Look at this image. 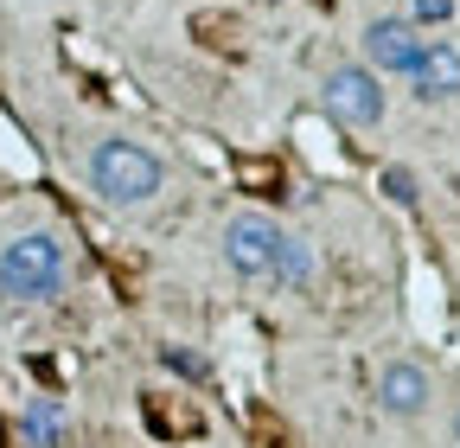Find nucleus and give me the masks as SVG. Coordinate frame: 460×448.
<instances>
[{
	"mask_svg": "<svg viewBox=\"0 0 460 448\" xmlns=\"http://www.w3.org/2000/svg\"><path fill=\"white\" fill-rule=\"evenodd\" d=\"M410 96L416 103H454L460 96V45L429 39V51L416 58V71H410Z\"/></svg>",
	"mask_w": 460,
	"mask_h": 448,
	"instance_id": "obj_7",
	"label": "nucleus"
},
{
	"mask_svg": "<svg viewBox=\"0 0 460 448\" xmlns=\"http://www.w3.org/2000/svg\"><path fill=\"white\" fill-rule=\"evenodd\" d=\"M65 282H71V250L58 231H20L0 244V301L39 308L65 295Z\"/></svg>",
	"mask_w": 460,
	"mask_h": 448,
	"instance_id": "obj_2",
	"label": "nucleus"
},
{
	"mask_svg": "<svg viewBox=\"0 0 460 448\" xmlns=\"http://www.w3.org/2000/svg\"><path fill=\"white\" fill-rule=\"evenodd\" d=\"M20 442H26V448H65V442H71V404L32 398V404L20 410Z\"/></svg>",
	"mask_w": 460,
	"mask_h": 448,
	"instance_id": "obj_8",
	"label": "nucleus"
},
{
	"mask_svg": "<svg viewBox=\"0 0 460 448\" xmlns=\"http://www.w3.org/2000/svg\"><path fill=\"white\" fill-rule=\"evenodd\" d=\"M320 103H326V116L339 129H377L390 116V96H384L371 65H332L320 77Z\"/></svg>",
	"mask_w": 460,
	"mask_h": 448,
	"instance_id": "obj_4",
	"label": "nucleus"
},
{
	"mask_svg": "<svg viewBox=\"0 0 460 448\" xmlns=\"http://www.w3.org/2000/svg\"><path fill=\"white\" fill-rule=\"evenodd\" d=\"M384 193H390L396 205H416V193H422V186H416L410 166H384Z\"/></svg>",
	"mask_w": 460,
	"mask_h": 448,
	"instance_id": "obj_9",
	"label": "nucleus"
},
{
	"mask_svg": "<svg viewBox=\"0 0 460 448\" xmlns=\"http://www.w3.org/2000/svg\"><path fill=\"white\" fill-rule=\"evenodd\" d=\"M224 263L237 269L243 282H275V289H307L314 282V244L288 237L262 211H237L224 224Z\"/></svg>",
	"mask_w": 460,
	"mask_h": 448,
	"instance_id": "obj_1",
	"label": "nucleus"
},
{
	"mask_svg": "<svg viewBox=\"0 0 460 448\" xmlns=\"http://www.w3.org/2000/svg\"><path fill=\"white\" fill-rule=\"evenodd\" d=\"M160 186H166V160H160L147 141H135V135H102V141L90 148V193H96L102 205L135 211V205L160 199Z\"/></svg>",
	"mask_w": 460,
	"mask_h": 448,
	"instance_id": "obj_3",
	"label": "nucleus"
},
{
	"mask_svg": "<svg viewBox=\"0 0 460 448\" xmlns=\"http://www.w3.org/2000/svg\"><path fill=\"white\" fill-rule=\"evenodd\" d=\"M454 448H460V410H454Z\"/></svg>",
	"mask_w": 460,
	"mask_h": 448,
	"instance_id": "obj_11",
	"label": "nucleus"
},
{
	"mask_svg": "<svg viewBox=\"0 0 460 448\" xmlns=\"http://www.w3.org/2000/svg\"><path fill=\"white\" fill-rule=\"evenodd\" d=\"M429 51V32L410 20V13H377L371 26H365V65L384 77H410L416 71V58Z\"/></svg>",
	"mask_w": 460,
	"mask_h": 448,
	"instance_id": "obj_5",
	"label": "nucleus"
},
{
	"mask_svg": "<svg viewBox=\"0 0 460 448\" xmlns=\"http://www.w3.org/2000/svg\"><path fill=\"white\" fill-rule=\"evenodd\" d=\"M429 398H435V384H429V372L422 365H410V359H390L384 372H377V410L384 417H422L429 410Z\"/></svg>",
	"mask_w": 460,
	"mask_h": 448,
	"instance_id": "obj_6",
	"label": "nucleus"
},
{
	"mask_svg": "<svg viewBox=\"0 0 460 448\" xmlns=\"http://www.w3.org/2000/svg\"><path fill=\"white\" fill-rule=\"evenodd\" d=\"M410 20L429 32V26H447L454 20V0H410Z\"/></svg>",
	"mask_w": 460,
	"mask_h": 448,
	"instance_id": "obj_10",
	"label": "nucleus"
}]
</instances>
